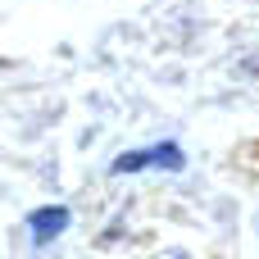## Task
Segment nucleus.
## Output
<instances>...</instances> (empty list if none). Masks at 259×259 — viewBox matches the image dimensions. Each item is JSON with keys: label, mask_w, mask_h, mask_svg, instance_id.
Returning a JSON list of instances; mask_svg holds the SVG:
<instances>
[{"label": "nucleus", "mask_w": 259, "mask_h": 259, "mask_svg": "<svg viewBox=\"0 0 259 259\" xmlns=\"http://www.w3.org/2000/svg\"><path fill=\"white\" fill-rule=\"evenodd\" d=\"M27 228H32V237H36V241H50V237H59V232L68 228V209H64V205L36 209V214L27 219Z\"/></svg>", "instance_id": "nucleus-1"}]
</instances>
